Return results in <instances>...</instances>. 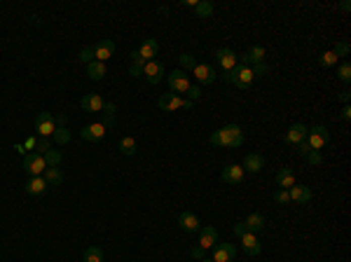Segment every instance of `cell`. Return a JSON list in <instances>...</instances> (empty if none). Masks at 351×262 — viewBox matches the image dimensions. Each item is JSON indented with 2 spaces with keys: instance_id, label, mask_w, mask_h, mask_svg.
Here are the masks:
<instances>
[{
  "instance_id": "1",
  "label": "cell",
  "mask_w": 351,
  "mask_h": 262,
  "mask_svg": "<svg viewBox=\"0 0 351 262\" xmlns=\"http://www.w3.org/2000/svg\"><path fill=\"white\" fill-rule=\"evenodd\" d=\"M211 145H220V147H241L243 145V131L236 124H227V127L213 131L209 138Z\"/></svg>"
},
{
  "instance_id": "2",
  "label": "cell",
  "mask_w": 351,
  "mask_h": 262,
  "mask_svg": "<svg viewBox=\"0 0 351 262\" xmlns=\"http://www.w3.org/2000/svg\"><path fill=\"white\" fill-rule=\"evenodd\" d=\"M225 80L227 82H232L234 87H239V89H248L250 84H253V80H256V75H253V71H250V66H236V68H232L230 73H225Z\"/></svg>"
},
{
  "instance_id": "3",
  "label": "cell",
  "mask_w": 351,
  "mask_h": 262,
  "mask_svg": "<svg viewBox=\"0 0 351 262\" xmlns=\"http://www.w3.org/2000/svg\"><path fill=\"white\" fill-rule=\"evenodd\" d=\"M24 171L31 176V178H35V176H42V173L47 171V164H45V157L38 152H28L24 157Z\"/></svg>"
},
{
  "instance_id": "4",
  "label": "cell",
  "mask_w": 351,
  "mask_h": 262,
  "mask_svg": "<svg viewBox=\"0 0 351 262\" xmlns=\"http://www.w3.org/2000/svg\"><path fill=\"white\" fill-rule=\"evenodd\" d=\"M35 131L40 138H52V134L57 131V120L52 113H38L35 117Z\"/></svg>"
},
{
  "instance_id": "5",
  "label": "cell",
  "mask_w": 351,
  "mask_h": 262,
  "mask_svg": "<svg viewBox=\"0 0 351 262\" xmlns=\"http://www.w3.org/2000/svg\"><path fill=\"white\" fill-rule=\"evenodd\" d=\"M328 138H330L328 129L323 127V124H316L314 129H307V138H305V141L309 143L312 150H321V147L328 143Z\"/></svg>"
},
{
  "instance_id": "6",
  "label": "cell",
  "mask_w": 351,
  "mask_h": 262,
  "mask_svg": "<svg viewBox=\"0 0 351 262\" xmlns=\"http://www.w3.org/2000/svg\"><path fill=\"white\" fill-rule=\"evenodd\" d=\"M169 87H171L173 94H187V89H190L192 84H190V77H187L185 71H171L169 73Z\"/></svg>"
},
{
  "instance_id": "7",
  "label": "cell",
  "mask_w": 351,
  "mask_h": 262,
  "mask_svg": "<svg viewBox=\"0 0 351 262\" xmlns=\"http://www.w3.org/2000/svg\"><path fill=\"white\" fill-rule=\"evenodd\" d=\"M192 106H194V103L187 101V98H183V96H178V94H162V98H160V108L166 110V113L178 110V108H187V110H190Z\"/></svg>"
},
{
  "instance_id": "8",
  "label": "cell",
  "mask_w": 351,
  "mask_h": 262,
  "mask_svg": "<svg viewBox=\"0 0 351 262\" xmlns=\"http://www.w3.org/2000/svg\"><path fill=\"white\" fill-rule=\"evenodd\" d=\"M216 61H218V66H220L225 73H230L232 68L239 66V57H236L232 49H227V47H223V49L216 51Z\"/></svg>"
},
{
  "instance_id": "9",
  "label": "cell",
  "mask_w": 351,
  "mask_h": 262,
  "mask_svg": "<svg viewBox=\"0 0 351 262\" xmlns=\"http://www.w3.org/2000/svg\"><path fill=\"white\" fill-rule=\"evenodd\" d=\"M115 54V42L113 40H108V38H103V40H98L94 45V61H101V64H106L110 57Z\"/></svg>"
},
{
  "instance_id": "10",
  "label": "cell",
  "mask_w": 351,
  "mask_h": 262,
  "mask_svg": "<svg viewBox=\"0 0 351 262\" xmlns=\"http://www.w3.org/2000/svg\"><path fill=\"white\" fill-rule=\"evenodd\" d=\"M216 243H218V230L213 227V225H206V227L199 230V243H197V246L204 250V253L209 248H213Z\"/></svg>"
},
{
  "instance_id": "11",
  "label": "cell",
  "mask_w": 351,
  "mask_h": 262,
  "mask_svg": "<svg viewBox=\"0 0 351 262\" xmlns=\"http://www.w3.org/2000/svg\"><path fill=\"white\" fill-rule=\"evenodd\" d=\"M143 77H145L150 84H160L162 77H164V66L160 61H147L143 66Z\"/></svg>"
},
{
  "instance_id": "12",
  "label": "cell",
  "mask_w": 351,
  "mask_h": 262,
  "mask_svg": "<svg viewBox=\"0 0 351 262\" xmlns=\"http://www.w3.org/2000/svg\"><path fill=\"white\" fill-rule=\"evenodd\" d=\"M220 178H223V183H227V185H239L243 180V167L241 164H230V167H225L223 171H220Z\"/></svg>"
},
{
  "instance_id": "13",
  "label": "cell",
  "mask_w": 351,
  "mask_h": 262,
  "mask_svg": "<svg viewBox=\"0 0 351 262\" xmlns=\"http://www.w3.org/2000/svg\"><path fill=\"white\" fill-rule=\"evenodd\" d=\"M236 255V248L232 246V243H216L213 246V257L211 260L213 262H232Z\"/></svg>"
},
{
  "instance_id": "14",
  "label": "cell",
  "mask_w": 351,
  "mask_h": 262,
  "mask_svg": "<svg viewBox=\"0 0 351 262\" xmlns=\"http://www.w3.org/2000/svg\"><path fill=\"white\" fill-rule=\"evenodd\" d=\"M192 75L197 77V82L199 84H211V82H216V68L209 64H197L194 66V71H192Z\"/></svg>"
},
{
  "instance_id": "15",
  "label": "cell",
  "mask_w": 351,
  "mask_h": 262,
  "mask_svg": "<svg viewBox=\"0 0 351 262\" xmlns=\"http://www.w3.org/2000/svg\"><path fill=\"white\" fill-rule=\"evenodd\" d=\"M80 136H82L84 141H103V136H106V127H103L101 122H94V124H87V127L80 129Z\"/></svg>"
},
{
  "instance_id": "16",
  "label": "cell",
  "mask_w": 351,
  "mask_h": 262,
  "mask_svg": "<svg viewBox=\"0 0 351 262\" xmlns=\"http://www.w3.org/2000/svg\"><path fill=\"white\" fill-rule=\"evenodd\" d=\"M157 51H160V42H157L155 38H147V40H143V42H140V47H138V57L147 64V61H155Z\"/></svg>"
},
{
  "instance_id": "17",
  "label": "cell",
  "mask_w": 351,
  "mask_h": 262,
  "mask_svg": "<svg viewBox=\"0 0 351 262\" xmlns=\"http://www.w3.org/2000/svg\"><path fill=\"white\" fill-rule=\"evenodd\" d=\"M178 225H180V230L187 232V234H190V232H199V230H202L199 218L194 216L192 211H183V213H180V216H178Z\"/></svg>"
},
{
  "instance_id": "18",
  "label": "cell",
  "mask_w": 351,
  "mask_h": 262,
  "mask_svg": "<svg viewBox=\"0 0 351 262\" xmlns=\"http://www.w3.org/2000/svg\"><path fill=\"white\" fill-rule=\"evenodd\" d=\"M239 61H241V66H256V64H265V47L262 45H256L250 47V51H246L243 57H239Z\"/></svg>"
},
{
  "instance_id": "19",
  "label": "cell",
  "mask_w": 351,
  "mask_h": 262,
  "mask_svg": "<svg viewBox=\"0 0 351 262\" xmlns=\"http://www.w3.org/2000/svg\"><path fill=\"white\" fill-rule=\"evenodd\" d=\"M288 194H290V201H295V204H307V201H312V190L307 185H297V183H295V185L288 190Z\"/></svg>"
},
{
  "instance_id": "20",
  "label": "cell",
  "mask_w": 351,
  "mask_h": 262,
  "mask_svg": "<svg viewBox=\"0 0 351 262\" xmlns=\"http://www.w3.org/2000/svg\"><path fill=\"white\" fill-rule=\"evenodd\" d=\"M239 241H241V246H243V253H248V255H258V253L262 250L260 239H258L256 234H250V232H246Z\"/></svg>"
},
{
  "instance_id": "21",
  "label": "cell",
  "mask_w": 351,
  "mask_h": 262,
  "mask_svg": "<svg viewBox=\"0 0 351 262\" xmlns=\"http://www.w3.org/2000/svg\"><path fill=\"white\" fill-rule=\"evenodd\" d=\"M80 106H82V110H87V113H101L103 98H101V94H87L82 101H80Z\"/></svg>"
},
{
  "instance_id": "22",
  "label": "cell",
  "mask_w": 351,
  "mask_h": 262,
  "mask_svg": "<svg viewBox=\"0 0 351 262\" xmlns=\"http://www.w3.org/2000/svg\"><path fill=\"white\" fill-rule=\"evenodd\" d=\"M47 180L42 178V176H35V178H28L26 180V192L28 194H33V197H38V194H45L47 192Z\"/></svg>"
},
{
  "instance_id": "23",
  "label": "cell",
  "mask_w": 351,
  "mask_h": 262,
  "mask_svg": "<svg viewBox=\"0 0 351 262\" xmlns=\"http://www.w3.org/2000/svg\"><path fill=\"white\" fill-rule=\"evenodd\" d=\"M262 167H265V157H262V154H258V152L246 154V160H243V171L258 173V171H262Z\"/></svg>"
},
{
  "instance_id": "24",
  "label": "cell",
  "mask_w": 351,
  "mask_h": 262,
  "mask_svg": "<svg viewBox=\"0 0 351 262\" xmlns=\"http://www.w3.org/2000/svg\"><path fill=\"white\" fill-rule=\"evenodd\" d=\"M276 185L281 190H290L295 185V171L293 169H279L276 171Z\"/></svg>"
},
{
  "instance_id": "25",
  "label": "cell",
  "mask_w": 351,
  "mask_h": 262,
  "mask_svg": "<svg viewBox=\"0 0 351 262\" xmlns=\"http://www.w3.org/2000/svg\"><path fill=\"white\" fill-rule=\"evenodd\" d=\"M305 138H307V127L305 124H293V127L286 131V141L293 143V145H300Z\"/></svg>"
},
{
  "instance_id": "26",
  "label": "cell",
  "mask_w": 351,
  "mask_h": 262,
  "mask_svg": "<svg viewBox=\"0 0 351 262\" xmlns=\"http://www.w3.org/2000/svg\"><path fill=\"white\" fill-rule=\"evenodd\" d=\"M246 232H250V234H258V232L265 227V216L262 213H250L248 218H246Z\"/></svg>"
},
{
  "instance_id": "27",
  "label": "cell",
  "mask_w": 351,
  "mask_h": 262,
  "mask_svg": "<svg viewBox=\"0 0 351 262\" xmlns=\"http://www.w3.org/2000/svg\"><path fill=\"white\" fill-rule=\"evenodd\" d=\"M106 73H108V68H106V64H101V61H91V64H87V75H89L94 82L103 80Z\"/></svg>"
},
{
  "instance_id": "28",
  "label": "cell",
  "mask_w": 351,
  "mask_h": 262,
  "mask_svg": "<svg viewBox=\"0 0 351 262\" xmlns=\"http://www.w3.org/2000/svg\"><path fill=\"white\" fill-rule=\"evenodd\" d=\"M103 127L108 129V127H113V124H115V113H117V106L115 103H103Z\"/></svg>"
},
{
  "instance_id": "29",
  "label": "cell",
  "mask_w": 351,
  "mask_h": 262,
  "mask_svg": "<svg viewBox=\"0 0 351 262\" xmlns=\"http://www.w3.org/2000/svg\"><path fill=\"white\" fill-rule=\"evenodd\" d=\"M42 178L47 180V185H61V183H64V173H61L59 167H54V169H47V171L42 173Z\"/></svg>"
},
{
  "instance_id": "30",
  "label": "cell",
  "mask_w": 351,
  "mask_h": 262,
  "mask_svg": "<svg viewBox=\"0 0 351 262\" xmlns=\"http://www.w3.org/2000/svg\"><path fill=\"white\" fill-rule=\"evenodd\" d=\"M143 66H145V61L138 57V51H134V54H131V68H129L131 77H140V75H143Z\"/></svg>"
},
{
  "instance_id": "31",
  "label": "cell",
  "mask_w": 351,
  "mask_h": 262,
  "mask_svg": "<svg viewBox=\"0 0 351 262\" xmlns=\"http://www.w3.org/2000/svg\"><path fill=\"white\" fill-rule=\"evenodd\" d=\"M45 164H47V169H54V167H59L61 164V152H59L57 147H52V150H47L45 154Z\"/></svg>"
},
{
  "instance_id": "32",
  "label": "cell",
  "mask_w": 351,
  "mask_h": 262,
  "mask_svg": "<svg viewBox=\"0 0 351 262\" xmlns=\"http://www.w3.org/2000/svg\"><path fill=\"white\" fill-rule=\"evenodd\" d=\"M120 152L127 154V157H131V154H136V141L131 138V136H124L120 141Z\"/></svg>"
},
{
  "instance_id": "33",
  "label": "cell",
  "mask_w": 351,
  "mask_h": 262,
  "mask_svg": "<svg viewBox=\"0 0 351 262\" xmlns=\"http://www.w3.org/2000/svg\"><path fill=\"white\" fill-rule=\"evenodd\" d=\"M194 12H197V17H202V19H209L211 14H213V5H211L209 0H199L197 5H194Z\"/></svg>"
},
{
  "instance_id": "34",
  "label": "cell",
  "mask_w": 351,
  "mask_h": 262,
  "mask_svg": "<svg viewBox=\"0 0 351 262\" xmlns=\"http://www.w3.org/2000/svg\"><path fill=\"white\" fill-rule=\"evenodd\" d=\"M52 138L57 141V145H68L70 143V131L66 127H57V131L52 134Z\"/></svg>"
},
{
  "instance_id": "35",
  "label": "cell",
  "mask_w": 351,
  "mask_h": 262,
  "mask_svg": "<svg viewBox=\"0 0 351 262\" xmlns=\"http://www.w3.org/2000/svg\"><path fill=\"white\" fill-rule=\"evenodd\" d=\"M84 262H103V250L98 246H89L84 250Z\"/></svg>"
},
{
  "instance_id": "36",
  "label": "cell",
  "mask_w": 351,
  "mask_h": 262,
  "mask_svg": "<svg viewBox=\"0 0 351 262\" xmlns=\"http://www.w3.org/2000/svg\"><path fill=\"white\" fill-rule=\"evenodd\" d=\"M337 64V54H335V51H323V54H321L319 57V66L321 68H330V66H335Z\"/></svg>"
},
{
  "instance_id": "37",
  "label": "cell",
  "mask_w": 351,
  "mask_h": 262,
  "mask_svg": "<svg viewBox=\"0 0 351 262\" xmlns=\"http://www.w3.org/2000/svg\"><path fill=\"white\" fill-rule=\"evenodd\" d=\"M180 71H194V66H197V59H194V54H190V51H185V54H180Z\"/></svg>"
},
{
  "instance_id": "38",
  "label": "cell",
  "mask_w": 351,
  "mask_h": 262,
  "mask_svg": "<svg viewBox=\"0 0 351 262\" xmlns=\"http://www.w3.org/2000/svg\"><path fill=\"white\" fill-rule=\"evenodd\" d=\"M305 160L309 162L312 167H319L321 162H323V154H321V150H309V154H307Z\"/></svg>"
},
{
  "instance_id": "39",
  "label": "cell",
  "mask_w": 351,
  "mask_h": 262,
  "mask_svg": "<svg viewBox=\"0 0 351 262\" xmlns=\"http://www.w3.org/2000/svg\"><path fill=\"white\" fill-rule=\"evenodd\" d=\"M339 80H342V82H351V64H342L339 66Z\"/></svg>"
},
{
  "instance_id": "40",
  "label": "cell",
  "mask_w": 351,
  "mask_h": 262,
  "mask_svg": "<svg viewBox=\"0 0 351 262\" xmlns=\"http://www.w3.org/2000/svg\"><path fill=\"white\" fill-rule=\"evenodd\" d=\"M35 150H38V154H45L47 150H52V141H49V138H38V145H35Z\"/></svg>"
},
{
  "instance_id": "41",
  "label": "cell",
  "mask_w": 351,
  "mask_h": 262,
  "mask_svg": "<svg viewBox=\"0 0 351 262\" xmlns=\"http://www.w3.org/2000/svg\"><path fill=\"white\" fill-rule=\"evenodd\" d=\"M274 201H276V204H288V201H290V194H288V190H276Z\"/></svg>"
},
{
  "instance_id": "42",
  "label": "cell",
  "mask_w": 351,
  "mask_h": 262,
  "mask_svg": "<svg viewBox=\"0 0 351 262\" xmlns=\"http://www.w3.org/2000/svg\"><path fill=\"white\" fill-rule=\"evenodd\" d=\"M80 59H82L84 64H91V61H94V47H84V49L80 51Z\"/></svg>"
},
{
  "instance_id": "43",
  "label": "cell",
  "mask_w": 351,
  "mask_h": 262,
  "mask_svg": "<svg viewBox=\"0 0 351 262\" xmlns=\"http://www.w3.org/2000/svg\"><path fill=\"white\" fill-rule=\"evenodd\" d=\"M349 49H351L349 42H337V47H335L332 51H335V54H337V59H339V57H346V54H349Z\"/></svg>"
},
{
  "instance_id": "44",
  "label": "cell",
  "mask_w": 351,
  "mask_h": 262,
  "mask_svg": "<svg viewBox=\"0 0 351 262\" xmlns=\"http://www.w3.org/2000/svg\"><path fill=\"white\" fill-rule=\"evenodd\" d=\"M250 71H253V75H267V71H269V68H267V66H265V64H256V66H250Z\"/></svg>"
},
{
  "instance_id": "45",
  "label": "cell",
  "mask_w": 351,
  "mask_h": 262,
  "mask_svg": "<svg viewBox=\"0 0 351 262\" xmlns=\"http://www.w3.org/2000/svg\"><path fill=\"white\" fill-rule=\"evenodd\" d=\"M199 96H202V89H199V87H190V89H187V101H197Z\"/></svg>"
},
{
  "instance_id": "46",
  "label": "cell",
  "mask_w": 351,
  "mask_h": 262,
  "mask_svg": "<svg viewBox=\"0 0 351 262\" xmlns=\"http://www.w3.org/2000/svg\"><path fill=\"white\" fill-rule=\"evenodd\" d=\"M35 145H38V138H35V136H28L24 141V150H35Z\"/></svg>"
},
{
  "instance_id": "47",
  "label": "cell",
  "mask_w": 351,
  "mask_h": 262,
  "mask_svg": "<svg viewBox=\"0 0 351 262\" xmlns=\"http://www.w3.org/2000/svg\"><path fill=\"white\" fill-rule=\"evenodd\" d=\"M309 150H312V147H309V143H307V141H302L300 145H297V152H300L302 157H307V154H309Z\"/></svg>"
},
{
  "instance_id": "48",
  "label": "cell",
  "mask_w": 351,
  "mask_h": 262,
  "mask_svg": "<svg viewBox=\"0 0 351 262\" xmlns=\"http://www.w3.org/2000/svg\"><path fill=\"white\" fill-rule=\"evenodd\" d=\"M234 234L241 239L243 234H246V225H243V223H236V225H234Z\"/></svg>"
},
{
  "instance_id": "49",
  "label": "cell",
  "mask_w": 351,
  "mask_h": 262,
  "mask_svg": "<svg viewBox=\"0 0 351 262\" xmlns=\"http://www.w3.org/2000/svg\"><path fill=\"white\" fill-rule=\"evenodd\" d=\"M190 253H192V257H194V260H204V250L199 248V246H194Z\"/></svg>"
},
{
  "instance_id": "50",
  "label": "cell",
  "mask_w": 351,
  "mask_h": 262,
  "mask_svg": "<svg viewBox=\"0 0 351 262\" xmlns=\"http://www.w3.org/2000/svg\"><path fill=\"white\" fill-rule=\"evenodd\" d=\"M339 115H342V120H351V106H349V103H346L344 108H342V113H339Z\"/></svg>"
},
{
  "instance_id": "51",
  "label": "cell",
  "mask_w": 351,
  "mask_h": 262,
  "mask_svg": "<svg viewBox=\"0 0 351 262\" xmlns=\"http://www.w3.org/2000/svg\"><path fill=\"white\" fill-rule=\"evenodd\" d=\"M349 98H351V91L349 89L339 91V101H342V103H349Z\"/></svg>"
},
{
  "instance_id": "52",
  "label": "cell",
  "mask_w": 351,
  "mask_h": 262,
  "mask_svg": "<svg viewBox=\"0 0 351 262\" xmlns=\"http://www.w3.org/2000/svg\"><path fill=\"white\" fill-rule=\"evenodd\" d=\"M197 3H199V0H183V5H185V7H194Z\"/></svg>"
},
{
  "instance_id": "53",
  "label": "cell",
  "mask_w": 351,
  "mask_h": 262,
  "mask_svg": "<svg viewBox=\"0 0 351 262\" xmlns=\"http://www.w3.org/2000/svg\"><path fill=\"white\" fill-rule=\"evenodd\" d=\"M199 262H213V260H209V257H204V260H199Z\"/></svg>"
}]
</instances>
